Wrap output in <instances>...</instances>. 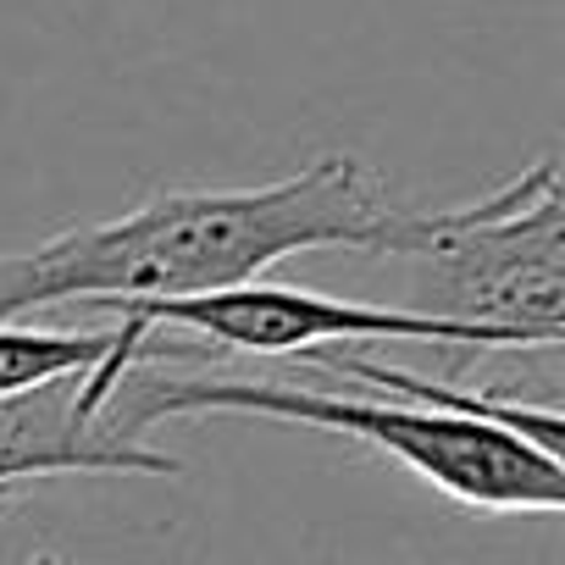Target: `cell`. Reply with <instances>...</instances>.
<instances>
[{
    "mask_svg": "<svg viewBox=\"0 0 565 565\" xmlns=\"http://www.w3.org/2000/svg\"><path fill=\"white\" fill-rule=\"evenodd\" d=\"M122 344V322L100 333H67V328H23L0 322V399L45 388L56 377H84L95 372L111 350Z\"/></svg>",
    "mask_w": 565,
    "mask_h": 565,
    "instance_id": "5b68a950",
    "label": "cell"
},
{
    "mask_svg": "<svg viewBox=\"0 0 565 565\" xmlns=\"http://www.w3.org/2000/svg\"><path fill=\"white\" fill-rule=\"evenodd\" d=\"M366 255L411 271V311L493 328L543 355L565 344V194L548 156L477 205L388 211Z\"/></svg>",
    "mask_w": 565,
    "mask_h": 565,
    "instance_id": "3957f363",
    "label": "cell"
},
{
    "mask_svg": "<svg viewBox=\"0 0 565 565\" xmlns=\"http://www.w3.org/2000/svg\"><path fill=\"white\" fill-rule=\"evenodd\" d=\"M377 178L355 156L249 189H167L111 222H78L34 249H0V322L51 306H145L255 282L306 249H372L388 222Z\"/></svg>",
    "mask_w": 565,
    "mask_h": 565,
    "instance_id": "6da1fadb",
    "label": "cell"
},
{
    "mask_svg": "<svg viewBox=\"0 0 565 565\" xmlns=\"http://www.w3.org/2000/svg\"><path fill=\"white\" fill-rule=\"evenodd\" d=\"M122 317L150 322L161 333H194L205 339V355H306V350H361V344H444L477 355L521 350L510 333L493 328L444 322L411 306L339 300L322 289H289V282H260V277L216 295L122 306Z\"/></svg>",
    "mask_w": 565,
    "mask_h": 565,
    "instance_id": "277c9868",
    "label": "cell"
},
{
    "mask_svg": "<svg viewBox=\"0 0 565 565\" xmlns=\"http://www.w3.org/2000/svg\"><path fill=\"white\" fill-rule=\"evenodd\" d=\"M7 504H12V499H0V510H7Z\"/></svg>",
    "mask_w": 565,
    "mask_h": 565,
    "instance_id": "8992f818",
    "label": "cell"
},
{
    "mask_svg": "<svg viewBox=\"0 0 565 565\" xmlns=\"http://www.w3.org/2000/svg\"><path fill=\"white\" fill-rule=\"evenodd\" d=\"M205 411L271 416V422H300L317 433L355 438V444L399 460L411 477H422L427 488H438L471 510L554 515L565 504L559 455H543L537 444H526L521 433H510L499 422L427 411L411 399H399V405L394 399H355V394L271 383V377H145L139 366H128L106 399L111 433L139 438V444H145L150 422L205 416Z\"/></svg>",
    "mask_w": 565,
    "mask_h": 565,
    "instance_id": "7a4b0ae2",
    "label": "cell"
}]
</instances>
